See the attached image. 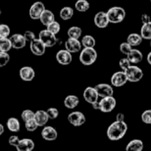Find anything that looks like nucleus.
Wrapping results in <instances>:
<instances>
[{
    "label": "nucleus",
    "instance_id": "obj_1",
    "mask_svg": "<svg viewBox=\"0 0 151 151\" xmlns=\"http://www.w3.org/2000/svg\"><path fill=\"white\" fill-rule=\"evenodd\" d=\"M128 131V125L125 122H114L108 126L107 137L112 141L120 140L125 136Z\"/></svg>",
    "mask_w": 151,
    "mask_h": 151
},
{
    "label": "nucleus",
    "instance_id": "obj_2",
    "mask_svg": "<svg viewBox=\"0 0 151 151\" xmlns=\"http://www.w3.org/2000/svg\"><path fill=\"white\" fill-rule=\"evenodd\" d=\"M107 16L109 19V22L112 24H119L123 22L126 18V11L125 9L119 6H115V7L110 8L107 11Z\"/></svg>",
    "mask_w": 151,
    "mask_h": 151
},
{
    "label": "nucleus",
    "instance_id": "obj_3",
    "mask_svg": "<svg viewBox=\"0 0 151 151\" xmlns=\"http://www.w3.org/2000/svg\"><path fill=\"white\" fill-rule=\"evenodd\" d=\"M96 59H97V53L94 49H89V47H83V50H81L80 53V61L83 65H91L93 64Z\"/></svg>",
    "mask_w": 151,
    "mask_h": 151
},
{
    "label": "nucleus",
    "instance_id": "obj_4",
    "mask_svg": "<svg viewBox=\"0 0 151 151\" xmlns=\"http://www.w3.org/2000/svg\"><path fill=\"white\" fill-rule=\"evenodd\" d=\"M38 39L44 44L45 47H52L58 42V39H57L56 35L52 34V33H50L47 30H42V31L39 32Z\"/></svg>",
    "mask_w": 151,
    "mask_h": 151
},
{
    "label": "nucleus",
    "instance_id": "obj_5",
    "mask_svg": "<svg viewBox=\"0 0 151 151\" xmlns=\"http://www.w3.org/2000/svg\"><path fill=\"white\" fill-rule=\"evenodd\" d=\"M125 73L127 75V78H128V81L132 83L138 82L143 77V71L137 65H131L125 71Z\"/></svg>",
    "mask_w": 151,
    "mask_h": 151
},
{
    "label": "nucleus",
    "instance_id": "obj_6",
    "mask_svg": "<svg viewBox=\"0 0 151 151\" xmlns=\"http://www.w3.org/2000/svg\"><path fill=\"white\" fill-rule=\"evenodd\" d=\"M100 105V111L102 113H111L117 105L116 99L113 96L112 97H105L102 98L101 101H99Z\"/></svg>",
    "mask_w": 151,
    "mask_h": 151
},
{
    "label": "nucleus",
    "instance_id": "obj_7",
    "mask_svg": "<svg viewBox=\"0 0 151 151\" xmlns=\"http://www.w3.org/2000/svg\"><path fill=\"white\" fill-rule=\"evenodd\" d=\"M44 10H45V6L43 3L40 1L35 2L31 6V8H29V17L32 20H39Z\"/></svg>",
    "mask_w": 151,
    "mask_h": 151
},
{
    "label": "nucleus",
    "instance_id": "obj_8",
    "mask_svg": "<svg viewBox=\"0 0 151 151\" xmlns=\"http://www.w3.org/2000/svg\"><path fill=\"white\" fill-rule=\"evenodd\" d=\"M68 120L72 125L81 126L86 122V116L81 112H73L68 116Z\"/></svg>",
    "mask_w": 151,
    "mask_h": 151
},
{
    "label": "nucleus",
    "instance_id": "obj_9",
    "mask_svg": "<svg viewBox=\"0 0 151 151\" xmlns=\"http://www.w3.org/2000/svg\"><path fill=\"white\" fill-rule=\"evenodd\" d=\"M95 90L97 91V94L99 97L105 98V97H112L114 94L113 87L106 83H100L97 84L95 87Z\"/></svg>",
    "mask_w": 151,
    "mask_h": 151
},
{
    "label": "nucleus",
    "instance_id": "obj_10",
    "mask_svg": "<svg viewBox=\"0 0 151 151\" xmlns=\"http://www.w3.org/2000/svg\"><path fill=\"white\" fill-rule=\"evenodd\" d=\"M128 82V78L124 71H117L111 77V84L114 87H122Z\"/></svg>",
    "mask_w": 151,
    "mask_h": 151
},
{
    "label": "nucleus",
    "instance_id": "obj_11",
    "mask_svg": "<svg viewBox=\"0 0 151 151\" xmlns=\"http://www.w3.org/2000/svg\"><path fill=\"white\" fill-rule=\"evenodd\" d=\"M56 60L61 65H68L73 60V56H72V53H69L67 50H60L56 53Z\"/></svg>",
    "mask_w": 151,
    "mask_h": 151
},
{
    "label": "nucleus",
    "instance_id": "obj_12",
    "mask_svg": "<svg viewBox=\"0 0 151 151\" xmlns=\"http://www.w3.org/2000/svg\"><path fill=\"white\" fill-rule=\"evenodd\" d=\"M29 49H31L32 54H35L37 56L43 55L45 53V50H46V47L41 43L39 39H35V40L32 42L31 44H29Z\"/></svg>",
    "mask_w": 151,
    "mask_h": 151
},
{
    "label": "nucleus",
    "instance_id": "obj_13",
    "mask_svg": "<svg viewBox=\"0 0 151 151\" xmlns=\"http://www.w3.org/2000/svg\"><path fill=\"white\" fill-rule=\"evenodd\" d=\"M10 41L12 43V47L15 50H21L24 49L27 46V40L24 37V35L21 34H14L11 36Z\"/></svg>",
    "mask_w": 151,
    "mask_h": 151
},
{
    "label": "nucleus",
    "instance_id": "obj_14",
    "mask_svg": "<svg viewBox=\"0 0 151 151\" xmlns=\"http://www.w3.org/2000/svg\"><path fill=\"white\" fill-rule=\"evenodd\" d=\"M109 19H108V16H107V13L106 12H103V11H100L98 13L95 14L94 16V24L97 28H100V29H104L109 25Z\"/></svg>",
    "mask_w": 151,
    "mask_h": 151
},
{
    "label": "nucleus",
    "instance_id": "obj_15",
    "mask_svg": "<svg viewBox=\"0 0 151 151\" xmlns=\"http://www.w3.org/2000/svg\"><path fill=\"white\" fill-rule=\"evenodd\" d=\"M98 94L94 87H87L83 91V98L88 104L92 105L94 103L98 102Z\"/></svg>",
    "mask_w": 151,
    "mask_h": 151
},
{
    "label": "nucleus",
    "instance_id": "obj_16",
    "mask_svg": "<svg viewBox=\"0 0 151 151\" xmlns=\"http://www.w3.org/2000/svg\"><path fill=\"white\" fill-rule=\"evenodd\" d=\"M20 77L23 81H26V82H29V81H32L35 76V72L34 70V68L31 67V66H24L20 69Z\"/></svg>",
    "mask_w": 151,
    "mask_h": 151
},
{
    "label": "nucleus",
    "instance_id": "obj_17",
    "mask_svg": "<svg viewBox=\"0 0 151 151\" xmlns=\"http://www.w3.org/2000/svg\"><path fill=\"white\" fill-rule=\"evenodd\" d=\"M41 136L44 140L47 141H53L55 140L57 136H58V133H57V131L52 126H43L41 131Z\"/></svg>",
    "mask_w": 151,
    "mask_h": 151
},
{
    "label": "nucleus",
    "instance_id": "obj_18",
    "mask_svg": "<svg viewBox=\"0 0 151 151\" xmlns=\"http://www.w3.org/2000/svg\"><path fill=\"white\" fill-rule=\"evenodd\" d=\"M81 43L78 40H75V39L69 38L65 43V47L69 53H76L81 50Z\"/></svg>",
    "mask_w": 151,
    "mask_h": 151
},
{
    "label": "nucleus",
    "instance_id": "obj_19",
    "mask_svg": "<svg viewBox=\"0 0 151 151\" xmlns=\"http://www.w3.org/2000/svg\"><path fill=\"white\" fill-rule=\"evenodd\" d=\"M35 148V142L31 138L20 139L19 143L16 146L17 151H32Z\"/></svg>",
    "mask_w": 151,
    "mask_h": 151
},
{
    "label": "nucleus",
    "instance_id": "obj_20",
    "mask_svg": "<svg viewBox=\"0 0 151 151\" xmlns=\"http://www.w3.org/2000/svg\"><path fill=\"white\" fill-rule=\"evenodd\" d=\"M127 58L129 59V61L131 63L137 64V63H139V62L142 61L143 55H142V53H141L140 50L132 49L128 54H127Z\"/></svg>",
    "mask_w": 151,
    "mask_h": 151
},
{
    "label": "nucleus",
    "instance_id": "obj_21",
    "mask_svg": "<svg viewBox=\"0 0 151 151\" xmlns=\"http://www.w3.org/2000/svg\"><path fill=\"white\" fill-rule=\"evenodd\" d=\"M48 117L47 114H46V111H42V110H39L35 112V120L37 122V125L38 126H44L47 123Z\"/></svg>",
    "mask_w": 151,
    "mask_h": 151
},
{
    "label": "nucleus",
    "instance_id": "obj_22",
    "mask_svg": "<svg viewBox=\"0 0 151 151\" xmlns=\"http://www.w3.org/2000/svg\"><path fill=\"white\" fill-rule=\"evenodd\" d=\"M40 22L42 25H44V26H48V25H50L51 23L54 22L55 21V15L53 14V12L52 11H50V10H47V9H45L44 12L42 13V15L40 16Z\"/></svg>",
    "mask_w": 151,
    "mask_h": 151
},
{
    "label": "nucleus",
    "instance_id": "obj_23",
    "mask_svg": "<svg viewBox=\"0 0 151 151\" xmlns=\"http://www.w3.org/2000/svg\"><path fill=\"white\" fill-rule=\"evenodd\" d=\"M143 142L140 139H132L127 144L126 151H142Z\"/></svg>",
    "mask_w": 151,
    "mask_h": 151
},
{
    "label": "nucleus",
    "instance_id": "obj_24",
    "mask_svg": "<svg viewBox=\"0 0 151 151\" xmlns=\"http://www.w3.org/2000/svg\"><path fill=\"white\" fill-rule=\"evenodd\" d=\"M127 43L131 44V47H137L142 43V38L140 35L137 34V33H132L129 34L127 38Z\"/></svg>",
    "mask_w": 151,
    "mask_h": 151
},
{
    "label": "nucleus",
    "instance_id": "obj_25",
    "mask_svg": "<svg viewBox=\"0 0 151 151\" xmlns=\"http://www.w3.org/2000/svg\"><path fill=\"white\" fill-rule=\"evenodd\" d=\"M80 103V99L75 95H69L65 98L64 106L68 109H75Z\"/></svg>",
    "mask_w": 151,
    "mask_h": 151
},
{
    "label": "nucleus",
    "instance_id": "obj_26",
    "mask_svg": "<svg viewBox=\"0 0 151 151\" xmlns=\"http://www.w3.org/2000/svg\"><path fill=\"white\" fill-rule=\"evenodd\" d=\"M6 125H7V128L12 132H18L21 129L20 122L16 117H10V119H8Z\"/></svg>",
    "mask_w": 151,
    "mask_h": 151
},
{
    "label": "nucleus",
    "instance_id": "obj_27",
    "mask_svg": "<svg viewBox=\"0 0 151 151\" xmlns=\"http://www.w3.org/2000/svg\"><path fill=\"white\" fill-rule=\"evenodd\" d=\"M140 36L142 40H150L151 41V22L143 24L140 29Z\"/></svg>",
    "mask_w": 151,
    "mask_h": 151
},
{
    "label": "nucleus",
    "instance_id": "obj_28",
    "mask_svg": "<svg viewBox=\"0 0 151 151\" xmlns=\"http://www.w3.org/2000/svg\"><path fill=\"white\" fill-rule=\"evenodd\" d=\"M81 46L83 47H89V49H94L95 47V39L90 35H86L81 39Z\"/></svg>",
    "mask_w": 151,
    "mask_h": 151
},
{
    "label": "nucleus",
    "instance_id": "obj_29",
    "mask_svg": "<svg viewBox=\"0 0 151 151\" xmlns=\"http://www.w3.org/2000/svg\"><path fill=\"white\" fill-rule=\"evenodd\" d=\"M74 16V9L71 7H63L61 10H60V17H61L62 20L64 21H68L70 20L72 17Z\"/></svg>",
    "mask_w": 151,
    "mask_h": 151
},
{
    "label": "nucleus",
    "instance_id": "obj_30",
    "mask_svg": "<svg viewBox=\"0 0 151 151\" xmlns=\"http://www.w3.org/2000/svg\"><path fill=\"white\" fill-rule=\"evenodd\" d=\"M12 49V43L10 38H0V51L8 53Z\"/></svg>",
    "mask_w": 151,
    "mask_h": 151
},
{
    "label": "nucleus",
    "instance_id": "obj_31",
    "mask_svg": "<svg viewBox=\"0 0 151 151\" xmlns=\"http://www.w3.org/2000/svg\"><path fill=\"white\" fill-rule=\"evenodd\" d=\"M68 36L70 39L78 40L81 36V29L80 27H77V26L71 27V28L68 30Z\"/></svg>",
    "mask_w": 151,
    "mask_h": 151
},
{
    "label": "nucleus",
    "instance_id": "obj_32",
    "mask_svg": "<svg viewBox=\"0 0 151 151\" xmlns=\"http://www.w3.org/2000/svg\"><path fill=\"white\" fill-rule=\"evenodd\" d=\"M75 7L78 12H86L89 9L90 5L89 2L86 1V0H78L75 3Z\"/></svg>",
    "mask_w": 151,
    "mask_h": 151
},
{
    "label": "nucleus",
    "instance_id": "obj_33",
    "mask_svg": "<svg viewBox=\"0 0 151 151\" xmlns=\"http://www.w3.org/2000/svg\"><path fill=\"white\" fill-rule=\"evenodd\" d=\"M35 113L34 111L25 110V111H23L21 117H22V120H24V122L27 123V122H29V120H35Z\"/></svg>",
    "mask_w": 151,
    "mask_h": 151
},
{
    "label": "nucleus",
    "instance_id": "obj_34",
    "mask_svg": "<svg viewBox=\"0 0 151 151\" xmlns=\"http://www.w3.org/2000/svg\"><path fill=\"white\" fill-rule=\"evenodd\" d=\"M47 31H49L50 33H52L54 35H57L58 33L60 32V30H61V27H60V24L58 22H56V21H54L50 24V25L47 26Z\"/></svg>",
    "mask_w": 151,
    "mask_h": 151
},
{
    "label": "nucleus",
    "instance_id": "obj_35",
    "mask_svg": "<svg viewBox=\"0 0 151 151\" xmlns=\"http://www.w3.org/2000/svg\"><path fill=\"white\" fill-rule=\"evenodd\" d=\"M11 34L10 27L6 24H1L0 25V38H8Z\"/></svg>",
    "mask_w": 151,
    "mask_h": 151
},
{
    "label": "nucleus",
    "instance_id": "obj_36",
    "mask_svg": "<svg viewBox=\"0 0 151 151\" xmlns=\"http://www.w3.org/2000/svg\"><path fill=\"white\" fill-rule=\"evenodd\" d=\"M25 128H26V129L28 131L32 132V131H37L38 125H37V122H35V120H29V122L25 123Z\"/></svg>",
    "mask_w": 151,
    "mask_h": 151
},
{
    "label": "nucleus",
    "instance_id": "obj_37",
    "mask_svg": "<svg viewBox=\"0 0 151 151\" xmlns=\"http://www.w3.org/2000/svg\"><path fill=\"white\" fill-rule=\"evenodd\" d=\"M9 61H10V55H9V53H1L0 51V67L7 65Z\"/></svg>",
    "mask_w": 151,
    "mask_h": 151
},
{
    "label": "nucleus",
    "instance_id": "obj_38",
    "mask_svg": "<svg viewBox=\"0 0 151 151\" xmlns=\"http://www.w3.org/2000/svg\"><path fill=\"white\" fill-rule=\"evenodd\" d=\"M141 120L146 125H151V110H146L143 112L141 115Z\"/></svg>",
    "mask_w": 151,
    "mask_h": 151
},
{
    "label": "nucleus",
    "instance_id": "obj_39",
    "mask_svg": "<svg viewBox=\"0 0 151 151\" xmlns=\"http://www.w3.org/2000/svg\"><path fill=\"white\" fill-rule=\"evenodd\" d=\"M46 114L50 120H55L59 116V111L56 108H49L46 111Z\"/></svg>",
    "mask_w": 151,
    "mask_h": 151
},
{
    "label": "nucleus",
    "instance_id": "obj_40",
    "mask_svg": "<svg viewBox=\"0 0 151 151\" xmlns=\"http://www.w3.org/2000/svg\"><path fill=\"white\" fill-rule=\"evenodd\" d=\"M132 50V47H131V44H129L128 43H122L120 44V51L123 54H128L129 51Z\"/></svg>",
    "mask_w": 151,
    "mask_h": 151
},
{
    "label": "nucleus",
    "instance_id": "obj_41",
    "mask_svg": "<svg viewBox=\"0 0 151 151\" xmlns=\"http://www.w3.org/2000/svg\"><path fill=\"white\" fill-rule=\"evenodd\" d=\"M119 65H120V68L122 69V71L125 72L127 69H128L129 66H131V62L129 61V59L127 58H122V59H120V61H119Z\"/></svg>",
    "mask_w": 151,
    "mask_h": 151
},
{
    "label": "nucleus",
    "instance_id": "obj_42",
    "mask_svg": "<svg viewBox=\"0 0 151 151\" xmlns=\"http://www.w3.org/2000/svg\"><path fill=\"white\" fill-rule=\"evenodd\" d=\"M19 141H20V138L18 137L17 135H11L8 139V143H9V145L16 147L18 145V143H19Z\"/></svg>",
    "mask_w": 151,
    "mask_h": 151
},
{
    "label": "nucleus",
    "instance_id": "obj_43",
    "mask_svg": "<svg viewBox=\"0 0 151 151\" xmlns=\"http://www.w3.org/2000/svg\"><path fill=\"white\" fill-rule=\"evenodd\" d=\"M24 37L26 38L27 42H29V43H32V41L37 39V38H35V33L32 32V31H27V32H25V34H24Z\"/></svg>",
    "mask_w": 151,
    "mask_h": 151
},
{
    "label": "nucleus",
    "instance_id": "obj_44",
    "mask_svg": "<svg viewBox=\"0 0 151 151\" xmlns=\"http://www.w3.org/2000/svg\"><path fill=\"white\" fill-rule=\"evenodd\" d=\"M124 119H125V116L122 113H119L117 115V122H124Z\"/></svg>",
    "mask_w": 151,
    "mask_h": 151
},
{
    "label": "nucleus",
    "instance_id": "obj_45",
    "mask_svg": "<svg viewBox=\"0 0 151 151\" xmlns=\"http://www.w3.org/2000/svg\"><path fill=\"white\" fill-rule=\"evenodd\" d=\"M142 22H143V24H145V23H148V22H151V21H150V18H149V16H147L146 14L142 15Z\"/></svg>",
    "mask_w": 151,
    "mask_h": 151
},
{
    "label": "nucleus",
    "instance_id": "obj_46",
    "mask_svg": "<svg viewBox=\"0 0 151 151\" xmlns=\"http://www.w3.org/2000/svg\"><path fill=\"white\" fill-rule=\"evenodd\" d=\"M92 108L94 109V110H100V105H99V101L94 103V104H92Z\"/></svg>",
    "mask_w": 151,
    "mask_h": 151
},
{
    "label": "nucleus",
    "instance_id": "obj_47",
    "mask_svg": "<svg viewBox=\"0 0 151 151\" xmlns=\"http://www.w3.org/2000/svg\"><path fill=\"white\" fill-rule=\"evenodd\" d=\"M3 132H4V126H3L2 123H0V136L3 134Z\"/></svg>",
    "mask_w": 151,
    "mask_h": 151
},
{
    "label": "nucleus",
    "instance_id": "obj_48",
    "mask_svg": "<svg viewBox=\"0 0 151 151\" xmlns=\"http://www.w3.org/2000/svg\"><path fill=\"white\" fill-rule=\"evenodd\" d=\"M147 61H148V63L151 65V51L148 53V55H147Z\"/></svg>",
    "mask_w": 151,
    "mask_h": 151
},
{
    "label": "nucleus",
    "instance_id": "obj_49",
    "mask_svg": "<svg viewBox=\"0 0 151 151\" xmlns=\"http://www.w3.org/2000/svg\"><path fill=\"white\" fill-rule=\"evenodd\" d=\"M0 15H1V10H0Z\"/></svg>",
    "mask_w": 151,
    "mask_h": 151
},
{
    "label": "nucleus",
    "instance_id": "obj_50",
    "mask_svg": "<svg viewBox=\"0 0 151 151\" xmlns=\"http://www.w3.org/2000/svg\"><path fill=\"white\" fill-rule=\"evenodd\" d=\"M150 47H151V41H150Z\"/></svg>",
    "mask_w": 151,
    "mask_h": 151
},
{
    "label": "nucleus",
    "instance_id": "obj_51",
    "mask_svg": "<svg viewBox=\"0 0 151 151\" xmlns=\"http://www.w3.org/2000/svg\"><path fill=\"white\" fill-rule=\"evenodd\" d=\"M0 25H1V23H0Z\"/></svg>",
    "mask_w": 151,
    "mask_h": 151
},
{
    "label": "nucleus",
    "instance_id": "obj_52",
    "mask_svg": "<svg viewBox=\"0 0 151 151\" xmlns=\"http://www.w3.org/2000/svg\"><path fill=\"white\" fill-rule=\"evenodd\" d=\"M0 99H1V98H0Z\"/></svg>",
    "mask_w": 151,
    "mask_h": 151
},
{
    "label": "nucleus",
    "instance_id": "obj_53",
    "mask_svg": "<svg viewBox=\"0 0 151 151\" xmlns=\"http://www.w3.org/2000/svg\"><path fill=\"white\" fill-rule=\"evenodd\" d=\"M150 1H151V0H150Z\"/></svg>",
    "mask_w": 151,
    "mask_h": 151
}]
</instances>
